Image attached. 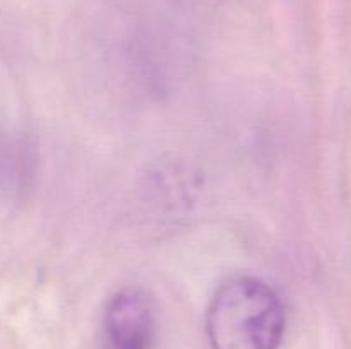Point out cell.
Here are the masks:
<instances>
[{"label":"cell","instance_id":"cell-1","mask_svg":"<svg viewBox=\"0 0 351 349\" xmlns=\"http://www.w3.org/2000/svg\"><path fill=\"white\" fill-rule=\"evenodd\" d=\"M285 325L280 296L264 281L249 276L221 284L206 318L213 349H278Z\"/></svg>","mask_w":351,"mask_h":349},{"label":"cell","instance_id":"cell-2","mask_svg":"<svg viewBox=\"0 0 351 349\" xmlns=\"http://www.w3.org/2000/svg\"><path fill=\"white\" fill-rule=\"evenodd\" d=\"M154 311L147 294L123 289L110 300L103 317L101 349H151Z\"/></svg>","mask_w":351,"mask_h":349}]
</instances>
